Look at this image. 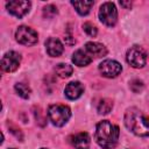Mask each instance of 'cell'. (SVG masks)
I'll return each instance as SVG.
<instances>
[{"label":"cell","instance_id":"30bf717a","mask_svg":"<svg viewBox=\"0 0 149 149\" xmlns=\"http://www.w3.org/2000/svg\"><path fill=\"white\" fill-rule=\"evenodd\" d=\"M45 49H47V52H48L49 56L58 57V56L62 55V52L64 50V47H63L62 42L58 38L50 37L45 41Z\"/></svg>","mask_w":149,"mask_h":149},{"label":"cell","instance_id":"2e32d148","mask_svg":"<svg viewBox=\"0 0 149 149\" xmlns=\"http://www.w3.org/2000/svg\"><path fill=\"white\" fill-rule=\"evenodd\" d=\"M73 72V69L71 65L69 64H65V63H59L55 66V73L61 77V78H68L72 74Z\"/></svg>","mask_w":149,"mask_h":149},{"label":"cell","instance_id":"9a60e30c","mask_svg":"<svg viewBox=\"0 0 149 149\" xmlns=\"http://www.w3.org/2000/svg\"><path fill=\"white\" fill-rule=\"evenodd\" d=\"M72 6L76 8L77 13L80 15H86L91 10V7L94 5L93 1H72Z\"/></svg>","mask_w":149,"mask_h":149},{"label":"cell","instance_id":"ac0fdd59","mask_svg":"<svg viewBox=\"0 0 149 149\" xmlns=\"http://www.w3.org/2000/svg\"><path fill=\"white\" fill-rule=\"evenodd\" d=\"M113 107V102L111 99H101L98 104V112L99 114H108Z\"/></svg>","mask_w":149,"mask_h":149},{"label":"cell","instance_id":"d4e9b609","mask_svg":"<svg viewBox=\"0 0 149 149\" xmlns=\"http://www.w3.org/2000/svg\"><path fill=\"white\" fill-rule=\"evenodd\" d=\"M41 149H47V148H41Z\"/></svg>","mask_w":149,"mask_h":149},{"label":"cell","instance_id":"7c38bea8","mask_svg":"<svg viewBox=\"0 0 149 149\" xmlns=\"http://www.w3.org/2000/svg\"><path fill=\"white\" fill-rule=\"evenodd\" d=\"M71 143L74 149H88L90 147V136L86 132L78 133L71 137Z\"/></svg>","mask_w":149,"mask_h":149},{"label":"cell","instance_id":"e0dca14e","mask_svg":"<svg viewBox=\"0 0 149 149\" xmlns=\"http://www.w3.org/2000/svg\"><path fill=\"white\" fill-rule=\"evenodd\" d=\"M14 88H15L16 93H17L21 98H23V99L29 98L30 92H31V91H30V87H29L27 84H24V83H17V84H15Z\"/></svg>","mask_w":149,"mask_h":149},{"label":"cell","instance_id":"7a4b0ae2","mask_svg":"<svg viewBox=\"0 0 149 149\" xmlns=\"http://www.w3.org/2000/svg\"><path fill=\"white\" fill-rule=\"evenodd\" d=\"M119 127L107 120L100 121L95 128V141L104 149H113L119 140Z\"/></svg>","mask_w":149,"mask_h":149},{"label":"cell","instance_id":"8fae6325","mask_svg":"<svg viewBox=\"0 0 149 149\" xmlns=\"http://www.w3.org/2000/svg\"><path fill=\"white\" fill-rule=\"evenodd\" d=\"M83 92H84V85L79 81H71L64 88L65 95L71 100L78 99L83 94Z\"/></svg>","mask_w":149,"mask_h":149},{"label":"cell","instance_id":"8992f818","mask_svg":"<svg viewBox=\"0 0 149 149\" xmlns=\"http://www.w3.org/2000/svg\"><path fill=\"white\" fill-rule=\"evenodd\" d=\"M16 41L23 45H34L37 42V33L27 27V26H20L15 33Z\"/></svg>","mask_w":149,"mask_h":149},{"label":"cell","instance_id":"d6986e66","mask_svg":"<svg viewBox=\"0 0 149 149\" xmlns=\"http://www.w3.org/2000/svg\"><path fill=\"white\" fill-rule=\"evenodd\" d=\"M34 116H35L36 121L40 123V126H44L45 125V116H44L41 107H38V106L34 107Z\"/></svg>","mask_w":149,"mask_h":149},{"label":"cell","instance_id":"6da1fadb","mask_svg":"<svg viewBox=\"0 0 149 149\" xmlns=\"http://www.w3.org/2000/svg\"><path fill=\"white\" fill-rule=\"evenodd\" d=\"M126 127L137 136H149V116L139 108H128L125 113Z\"/></svg>","mask_w":149,"mask_h":149},{"label":"cell","instance_id":"52a82bcc","mask_svg":"<svg viewBox=\"0 0 149 149\" xmlns=\"http://www.w3.org/2000/svg\"><path fill=\"white\" fill-rule=\"evenodd\" d=\"M122 68L121 64L113 59H106L99 64V71L104 77L107 78H114L120 74Z\"/></svg>","mask_w":149,"mask_h":149},{"label":"cell","instance_id":"603a6c76","mask_svg":"<svg viewBox=\"0 0 149 149\" xmlns=\"http://www.w3.org/2000/svg\"><path fill=\"white\" fill-rule=\"evenodd\" d=\"M8 128H9V132H10L12 134H14L16 139H20V141H22V139H23L22 133H21V130H20L16 126H14L12 122H8Z\"/></svg>","mask_w":149,"mask_h":149},{"label":"cell","instance_id":"4fadbf2b","mask_svg":"<svg viewBox=\"0 0 149 149\" xmlns=\"http://www.w3.org/2000/svg\"><path fill=\"white\" fill-rule=\"evenodd\" d=\"M85 48L91 55H93L95 57H104L107 55L106 47L101 43H98V42H87L85 44Z\"/></svg>","mask_w":149,"mask_h":149},{"label":"cell","instance_id":"44dd1931","mask_svg":"<svg viewBox=\"0 0 149 149\" xmlns=\"http://www.w3.org/2000/svg\"><path fill=\"white\" fill-rule=\"evenodd\" d=\"M83 29H84V31H85L88 36H91V37H94V36L97 35V28H95V26H93L91 22H85V23L83 24Z\"/></svg>","mask_w":149,"mask_h":149},{"label":"cell","instance_id":"cb8c5ba5","mask_svg":"<svg viewBox=\"0 0 149 149\" xmlns=\"http://www.w3.org/2000/svg\"><path fill=\"white\" fill-rule=\"evenodd\" d=\"M120 5H121V6H125V7H130V6H132V2H125V1H120Z\"/></svg>","mask_w":149,"mask_h":149},{"label":"cell","instance_id":"3957f363","mask_svg":"<svg viewBox=\"0 0 149 149\" xmlns=\"http://www.w3.org/2000/svg\"><path fill=\"white\" fill-rule=\"evenodd\" d=\"M48 116H49V120L52 122V125H55L57 127H62L70 119L71 111L65 105L55 104V105H50L49 106V108H48Z\"/></svg>","mask_w":149,"mask_h":149},{"label":"cell","instance_id":"9c48e42d","mask_svg":"<svg viewBox=\"0 0 149 149\" xmlns=\"http://www.w3.org/2000/svg\"><path fill=\"white\" fill-rule=\"evenodd\" d=\"M30 1H23V0H14L7 2V9L10 14H13L16 17H22L24 16L29 9H30Z\"/></svg>","mask_w":149,"mask_h":149},{"label":"cell","instance_id":"7402d4cb","mask_svg":"<svg viewBox=\"0 0 149 149\" xmlns=\"http://www.w3.org/2000/svg\"><path fill=\"white\" fill-rule=\"evenodd\" d=\"M143 83L140 80V79H134L130 81V90L134 92V93H140L142 90H143Z\"/></svg>","mask_w":149,"mask_h":149},{"label":"cell","instance_id":"ffe728a7","mask_svg":"<svg viewBox=\"0 0 149 149\" xmlns=\"http://www.w3.org/2000/svg\"><path fill=\"white\" fill-rule=\"evenodd\" d=\"M57 13H58V10L54 5H47L43 7V16L44 17H48V19L54 17Z\"/></svg>","mask_w":149,"mask_h":149},{"label":"cell","instance_id":"5b68a950","mask_svg":"<svg viewBox=\"0 0 149 149\" xmlns=\"http://www.w3.org/2000/svg\"><path fill=\"white\" fill-rule=\"evenodd\" d=\"M126 59L133 68H143L147 62V54L140 45H133L127 51Z\"/></svg>","mask_w":149,"mask_h":149},{"label":"cell","instance_id":"ba28073f","mask_svg":"<svg viewBox=\"0 0 149 149\" xmlns=\"http://www.w3.org/2000/svg\"><path fill=\"white\" fill-rule=\"evenodd\" d=\"M21 62V56L15 51H8L1 59V68L6 72H14L17 70Z\"/></svg>","mask_w":149,"mask_h":149},{"label":"cell","instance_id":"5bb4252c","mask_svg":"<svg viewBox=\"0 0 149 149\" xmlns=\"http://www.w3.org/2000/svg\"><path fill=\"white\" fill-rule=\"evenodd\" d=\"M72 62L78 66H86L92 62V57H90L83 50H76L72 55Z\"/></svg>","mask_w":149,"mask_h":149},{"label":"cell","instance_id":"277c9868","mask_svg":"<svg viewBox=\"0 0 149 149\" xmlns=\"http://www.w3.org/2000/svg\"><path fill=\"white\" fill-rule=\"evenodd\" d=\"M99 19L104 24L108 27L115 26L118 21V10L115 5L113 2H104L99 9Z\"/></svg>","mask_w":149,"mask_h":149}]
</instances>
